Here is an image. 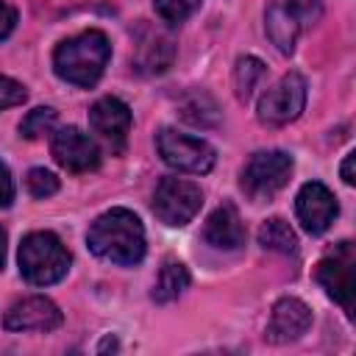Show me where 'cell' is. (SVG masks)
Masks as SVG:
<instances>
[{"instance_id": "4", "label": "cell", "mask_w": 356, "mask_h": 356, "mask_svg": "<svg viewBox=\"0 0 356 356\" xmlns=\"http://www.w3.org/2000/svg\"><path fill=\"white\" fill-rule=\"evenodd\" d=\"M314 278L345 309V314L353 317L356 312V248L353 242L348 239L337 242L334 250L317 261Z\"/></svg>"}, {"instance_id": "18", "label": "cell", "mask_w": 356, "mask_h": 356, "mask_svg": "<svg viewBox=\"0 0 356 356\" xmlns=\"http://www.w3.org/2000/svg\"><path fill=\"white\" fill-rule=\"evenodd\" d=\"M259 245L264 250H275V253H295L298 250V236H295V231L289 228L286 220L270 217L259 228Z\"/></svg>"}, {"instance_id": "3", "label": "cell", "mask_w": 356, "mask_h": 356, "mask_svg": "<svg viewBox=\"0 0 356 356\" xmlns=\"http://www.w3.org/2000/svg\"><path fill=\"white\" fill-rule=\"evenodd\" d=\"M70 270V253L50 231H33L19 245V273L33 286H50Z\"/></svg>"}, {"instance_id": "11", "label": "cell", "mask_w": 356, "mask_h": 356, "mask_svg": "<svg viewBox=\"0 0 356 356\" xmlns=\"http://www.w3.org/2000/svg\"><path fill=\"white\" fill-rule=\"evenodd\" d=\"M175 58V42L164 28L142 25L136 31V50H134V67L142 75H161Z\"/></svg>"}, {"instance_id": "6", "label": "cell", "mask_w": 356, "mask_h": 356, "mask_svg": "<svg viewBox=\"0 0 356 356\" xmlns=\"http://www.w3.org/2000/svg\"><path fill=\"white\" fill-rule=\"evenodd\" d=\"M203 206V192L197 184L186 181V178H161L153 195V214L170 225V228H181L186 225Z\"/></svg>"}, {"instance_id": "15", "label": "cell", "mask_w": 356, "mask_h": 356, "mask_svg": "<svg viewBox=\"0 0 356 356\" xmlns=\"http://www.w3.org/2000/svg\"><path fill=\"white\" fill-rule=\"evenodd\" d=\"M245 236L248 234L234 203L217 206L203 225V239L217 250H239L245 245Z\"/></svg>"}, {"instance_id": "9", "label": "cell", "mask_w": 356, "mask_h": 356, "mask_svg": "<svg viewBox=\"0 0 356 356\" xmlns=\"http://www.w3.org/2000/svg\"><path fill=\"white\" fill-rule=\"evenodd\" d=\"M50 153L70 172H89V170L100 167V147H97V142L89 134H83L81 128H75V125H64V128H58L53 134Z\"/></svg>"}, {"instance_id": "17", "label": "cell", "mask_w": 356, "mask_h": 356, "mask_svg": "<svg viewBox=\"0 0 356 356\" xmlns=\"http://www.w3.org/2000/svg\"><path fill=\"white\" fill-rule=\"evenodd\" d=\"M186 286H189V270L175 259H167L164 267L159 270V278H156V286H153V300L156 303H170L178 295H184Z\"/></svg>"}, {"instance_id": "12", "label": "cell", "mask_w": 356, "mask_h": 356, "mask_svg": "<svg viewBox=\"0 0 356 356\" xmlns=\"http://www.w3.org/2000/svg\"><path fill=\"white\" fill-rule=\"evenodd\" d=\"M61 320L64 317L50 298L31 295V298L11 303V309L3 317V325L8 331H53L61 325Z\"/></svg>"}, {"instance_id": "16", "label": "cell", "mask_w": 356, "mask_h": 356, "mask_svg": "<svg viewBox=\"0 0 356 356\" xmlns=\"http://www.w3.org/2000/svg\"><path fill=\"white\" fill-rule=\"evenodd\" d=\"M264 31L270 36V42L275 44L278 53L289 56L295 50L298 33H300V22L295 17V11L289 8V3H273L264 14Z\"/></svg>"}, {"instance_id": "7", "label": "cell", "mask_w": 356, "mask_h": 356, "mask_svg": "<svg viewBox=\"0 0 356 356\" xmlns=\"http://www.w3.org/2000/svg\"><path fill=\"white\" fill-rule=\"evenodd\" d=\"M156 145H159V156L164 159V164L175 170L203 175L214 167V147L200 136H189L175 128H161Z\"/></svg>"}, {"instance_id": "25", "label": "cell", "mask_w": 356, "mask_h": 356, "mask_svg": "<svg viewBox=\"0 0 356 356\" xmlns=\"http://www.w3.org/2000/svg\"><path fill=\"white\" fill-rule=\"evenodd\" d=\"M286 3H289V8L295 11L300 28H303V25H312V22L320 17V11H323V3H320V0H286Z\"/></svg>"}, {"instance_id": "8", "label": "cell", "mask_w": 356, "mask_h": 356, "mask_svg": "<svg viewBox=\"0 0 356 356\" xmlns=\"http://www.w3.org/2000/svg\"><path fill=\"white\" fill-rule=\"evenodd\" d=\"M306 106V81L300 72H286L275 86L259 97V120L264 125H286L300 117Z\"/></svg>"}, {"instance_id": "29", "label": "cell", "mask_w": 356, "mask_h": 356, "mask_svg": "<svg viewBox=\"0 0 356 356\" xmlns=\"http://www.w3.org/2000/svg\"><path fill=\"white\" fill-rule=\"evenodd\" d=\"M3 264H6V231L0 228V270H3Z\"/></svg>"}, {"instance_id": "21", "label": "cell", "mask_w": 356, "mask_h": 356, "mask_svg": "<svg viewBox=\"0 0 356 356\" xmlns=\"http://www.w3.org/2000/svg\"><path fill=\"white\" fill-rule=\"evenodd\" d=\"M53 125H56V108L39 106V108H33V111H28V114L22 117L19 134H22L25 139H39V136H44Z\"/></svg>"}, {"instance_id": "27", "label": "cell", "mask_w": 356, "mask_h": 356, "mask_svg": "<svg viewBox=\"0 0 356 356\" xmlns=\"http://www.w3.org/2000/svg\"><path fill=\"white\" fill-rule=\"evenodd\" d=\"M14 25H17V11L6 0H0V39H6L14 31Z\"/></svg>"}, {"instance_id": "24", "label": "cell", "mask_w": 356, "mask_h": 356, "mask_svg": "<svg viewBox=\"0 0 356 356\" xmlns=\"http://www.w3.org/2000/svg\"><path fill=\"white\" fill-rule=\"evenodd\" d=\"M25 97H28V92H25V86L19 81H14L8 75H0V111L25 103Z\"/></svg>"}, {"instance_id": "23", "label": "cell", "mask_w": 356, "mask_h": 356, "mask_svg": "<svg viewBox=\"0 0 356 356\" xmlns=\"http://www.w3.org/2000/svg\"><path fill=\"white\" fill-rule=\"evenodd\" d=\"M25 184H28V192L33 197H50V195L58 192V178L44 167H33L25 178Z\"/></svg>"}, {"instance_id": "2", "label": "cell", "mask_w": 356, "mask_h": 356, "mask_svg": "<svg viewBox=\"0 0 356 356\" xmlns=\"http://www.w3.org/2000/svg\"><path fill=\"white\" fill-rule=\"evenodd\" d=\"M111 44L103 31H81L78 36L64 39L53 53V70L61 81L75 86H95L108 64Z\"/></svg>"}, {"instance_id": "5", "label": "cell", "mask_w": 356, "mask_h": 356, "mask_svg": "<svg viewBox=\"0 0 356 356\" xmlns=\"http://www.w3.org/2000/svg\"><path fill=\"white\" fill-rule=\"evenodd\" d=\"M289 175H292V156L289 153L261 150V153H253L250 161L245 164V170L239 175V186L253 203H264L286 186Z\"/></svg>"}, {"instance_id": "10", "label": "cell", "mask_w": 356, "mask_h": 356, "mask_svg": "<svg viewBox=\"0 0 356 356\" xmlns=\"http://www.w3.org/2000/svg\"><path fill=\"white\" fill-rule=\"evenodd\" d=\"M295 211H298L300 225H303L309 234H323V231L334 222L339 206H337L334 192H331L325 184L309 181V184L300 186V192H298V197H295Z\"/></svg>"}, {"instance_id": "20", "label": "cell", "mask_w": 356, "mask_h": 356, "mask_svg": "<svg viewBox=\"0 0 356 356\" xmlns=\"http://www.w3.org/2000/svg\"><path fill=\"white\" fill-rule=\"evenodd\" d=\"M181 117L192 125H200V128H211L220 122V111L217 106L211 103L209 95H192L189 100L181 103Z\"/></svg>"}, {"instance_id": "13", "label": "cell", "mask_w": 356, "mask_h": 356, "mask_svg": "<svg viewBox=\"0 0 356 356\" xmlns=\"http://www.w3.org/2000/svg\"><path fill=\"white\" fill-rule=\"evenodd\" d=\"M309 325H312V309L300 298H281L270 312L264 339L273 345H286L300 339L309 331Z\"/></svg>"}, {"instance_id": "26", "label": "cell", "mask_w": 356, "mask_h": 356, "mask_svg": "<svg viewBox=\"0 0 356 356\" xmlns=\"http://www.w3.org/2000/svg\"><path fill=\"white\" fill-rule=\"evenodd\" d=\"M11 200H14V181H11L8 167L0 161V209H6Z\"/></svg>"}, {"instance_id": "28", "label": "cell", "mask_w": 356, "mask_h": 356, "mask_svg": "<svg viewBox=\"0 0 356 356\" xmlns=\"http://www.w3.org/2000/svg\"><path fill=\"white\" fill-rule=\"evenodd\" d=\"M353 161H356V153H348V156H345V161H342V181H345L348 186H353V184H356V175H353Z\"/></svg>"}, {"instance_id": "19", "label": "cell", "mask_w": 356, "mask_h": 356, "mask_svg": "<svg viewBox=\"0 0 356 356\" xmlns=\"http://www.w3.org/2000/svg\"><path fill=\"white\" fill-rule=\"evenodd\" d=\"M264 75H267V67L256 56H242L234 67V92H236V97L248 100L253 95V89L261 83Z\"/></svg>"}, {"instance_id": "22", "label": "cell", "mask_w": 356, "mask_h": 356, "mask_svg": "<svg viewBox=\"0 0 356 356\" xmlns=\"http://www.w3.org/2000/svg\"><path fill=\"white\" fill-rule=\"evenodd\" d=\"M200 0H153V8L156 14L167 22V25H178L184 22L186 17H192L197 11Z\"/></svg>"}, {"instance_id": "1", "label": "cell", "mask_w": 356, "mask_h": 356, "mask_svg": "<svg viewBox=\"0 0 356 356\" xmlns=\"http://www.w3.org/2000/svg\"><path fill=\"white\" fill-rule=\"evenodd\" d=\"M86 245L95 256L111 264L131 267V264H139L145 256V228L134 211L111 209L89 225Z\"/></svg>"}, {"instance_id": "14", "label": "cell", "mask_w": 356, "mask_h": 356, "mask_svg": "<svg viewBox=\"0 0 356 356\" xmlns=\"http://www.w3.org/2000/svg\"><path fill=\"white\" fill-rule=\"evenodd\" d=\"M89 125L111 150H122L131 131V108L120 97H100L89 108Z\"/></svg>"}]
</instances>
